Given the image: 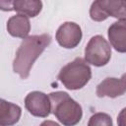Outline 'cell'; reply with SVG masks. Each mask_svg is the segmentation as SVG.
Returning <instances> with one entry per match:
<instances>
[{"label":"cell","mask_w":126,"mask_h":126,"mask_svg":"<svg viewBox=\"0 0 126 126\" xmlns=\"http://www.w3.org/2000/svg\"><path fill=\"white\" fill-rule=\"evenodd\" d=\"M50 42L51 36L47 33L30 35L24 38L16 51L13 61V71L22 79H27L34 61L40 56Z\"/></svg>","instance_id":"6da1fadb"},{"label":"cell","mask_w":126,"mask_h":126,"mask_svg":"<svg viewBox=\"0 0 126 126\" xmlns=\"http://www.w3.org/2000/svg\"><path fill=\"white\" fill-rule=\"evenodd\" d=\"M51 112L64 126L77 125L83 116L82 106L65 92H53L48 94Z\"/></svg>","instance_id":"7a4b0ae2"},{"label":"cell","mask_w":126,"mask_h":126,"mask_svg":"<svg viewBox=\"0 0 126 126\" xmlns=\"http://www.w3.org/2000/svg\"><path fill=\"white\" fill-rule=\"evenodd\" d=\"M91 78L92 69L81 57H77L63 66L58 74V80L66 89L71 91L82 89L89 83Z\"/></svg>","instance_id":"3957f363"},{"label":"cell","mask_w":126,"mask_h":126,"mask_svg":"<svg viewBox=\"0 0 126 126\" xmlns=\"http://www.w3.org/2000/svg\"><path fill=\"white\" fill-rule=\"evenodd\" d=\"M126 2L114 0H96L90 8V17L95 22H102L109 16L119 20H126Z\"/></svg>","instance_id":"277c9868"},{"label":"cell","mask_w":126,"mask_h":126,"mask_svg":"<svg viewBox=\"0 0 126 126\" xmlns=\"http://www.w3.org/2000/svg\"><path fill=\"white\" fill-rule=\"evenodd\" d=\"M111 58V47L101 35L93 36L85 48V61L96 67L106 65Z\"/></svg>","instance_id":"5b68a950"},{"label":"cell","mask_w":126,"mask_h":126,"mask_svg":"<svg viewBox=\"0 0 126 126\" xmlns=\"http://www.w3.org/2000/svg\"><path fill=\"white\" fill-rule=\"evenodd\" d=\"M83 36L81 27L74 22H65L57 30L55 39L58 44L64 48H75Z\"/></svg>","instance_id":"8992f818"},{"label":"cell","mask_w":126,"mask_h":126,"mask_svg":"<svg viewBox=\"0 0 126 126\" xmlns=\"http://www.w3.org/2000/svg\"><path fill=\"white\" fill-rule=\"evenodd\" d=\"M25 107L35 117H47L50 112V100L47 94L39 91H33L25 97Z\"/></svg>","instance_id":"52a82bcc"},{"label":"cell","mask_w":126,"mask_h":126,"mask_svg":"<svg viewBox=\"0 0 126 126\" xmlns=\"http://www.w3.org/2000/svg\"><path fill=\"white\" fill-rule=\"evenodd\" d=\"M126 92V79L125 74L120 79L117 78H106L100 82L96 87V95L98 97L108 96L111 98L120 96Z\"/></svg>","instance_id":"ba28073f"},{"label":"cell","mask_w":126,"mask_h":126,"mask_svg":"<svg viewBox=\"0 0 126 126\" xmlns=\"http://www.w3.org/2000/svg\"><path fill=\"white\" fill-rule=\"evenodd\" d=\"M107 35L110 44L116 51L126 52V20H119L110 25Z\"/></svg>","instance_id":"9c48e42d"},{"label":"cell","mask_w":126,"mask_h":126,"mask_svg":"<svg viewBox=\"0 0 126 126\" xmlns=\"http://www.w3.org/2000/svg\"><path fill=\"white\" fill-rule=\"evenodd\" d=\"M31 31V23L27 16L17 14L9 18L7 22V32L10 35L19 38H26Z\"/></svg>","instance_id":"30bf717a"},{"label":"cell","mask_w":126,"mask_h":126,"mask_svg":"<svg viewBox=\"0 0 126 126\" xmlns=\"http://www.w3.org/2000/svg\"><path fill=\"white\" fill-rule=\"evenodd\" d=\"M22 115V109L18 104L0 98V126H12L16 124Z\"/></svg>","instance_id":"8fae6325"},{"label":"cell","mask_w":126,"mask_h":126,"mask_svg":"<svg viewBox=\"0 0 126 126\" xmlns=\"http://www.w3.org/2000/svg\"><path fill=\"white\" fill-rule=\"evenodd\" d=\"M42 9V2L39 0H14L13 10L28 18L36 17Z\"/></svg>","instance_id":"7c38bea8"},{"label":"cell","mask_w":126,"mask_h":126,"mask_svg":"<svg viewBox=\"0 0 126 126\" xmlns=\"http://www.w3.org/2000/svg\"><path fill=\"white\" fill-rule=\"evenodd\" d=\"M88 126H113L111 117L104 112L93 114L88 122Z\"/></svg>","instance_id":"4fadbf2b"},{"label":"cell","mask_w":126,"mask_h":126,"mask_svg":"<svg viewBox=\"0 0 126 126\" xmlns=\"http://www.w3.org/2000/svg\"><path fill=\"white\" fill-rule=\"evenodd\" d=\"M0 10L13 11V1H0Z\"/></svg>","instance_id":"5bb4252c"},{"label":"cell","mask_w":126,"mask_h":126,"mask_svg":"<svg viewBox=\"0 0 126 126\" xmlns=\"http://www.w3.org/2000/svg\"><path fill=\"white\" fill-rule=\"evenodd\" d=\"M39 126H60L58 123H56L55 121H52V120H45L43 121Z\"/></svg>","instance_id":"9a60e30c"}]
</instances>
